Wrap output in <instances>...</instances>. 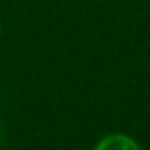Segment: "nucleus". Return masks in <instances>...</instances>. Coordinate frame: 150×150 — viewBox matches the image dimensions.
Instances as JSON below:
<instances>
[{
    "mask_svg": "<svg viewBox=\"0 0 150 150\" xmlns=\"http://www.w3.org/2000/svg\"><path fill=\"white\" fill-rule=\"evenodd\" d=\"M91 150H143L141 143L137 139H133L131 135L122 131H114V133H106L103 135Z\"/></svg>",
    "mask_w": 150,
    "mask_h": 150,
    "instance_id": "1",
    "label": "nucleus"
},
{
    "mask_svg": "<svg viewBox=\"0 0 150 150\" xmlns=\"http://www.w3.org/2000/svg\"><path fill=\"white\" fill-rule=\"evenodd\" d=\"M0 36H2V19H0Z\"/></svg>",
    "mask_w": 150,
    "mask_h": 150,
    "instance_id": "2",
    "label": "nucleus"
},
{
    "mask_svg": "<svg viewBox=\"0 0 150 150\" xmlns=\"http://www.w3.org/2000/svg\"><path fill=\"white\" fill-rule=\"evenodd\" d=\"M0 141H2V129H0Z\"/></svg>",
    "mask_w": 150,
    "mask_h": 150,
    "instance_id": "3",
    "label": "nucleus"
}]
</instances>
